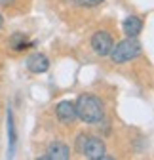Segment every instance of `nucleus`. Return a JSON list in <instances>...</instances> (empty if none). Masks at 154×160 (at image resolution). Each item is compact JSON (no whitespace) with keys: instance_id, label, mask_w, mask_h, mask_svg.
Instances as JSON below:
<instances>
[{"instance_id":"f257e3e1","label":"nucleus","mask_w":154,"mask_h":160,"mask_svg":"<svg viewBox=\"0 0 154 160\" xmlns=\"http://www.w3.org/2000/svg\"><path fill=\"white\" fill-rule=\"evenodd\" d=\"M76 109V116L80 120H84L86 124H99L101 120L105 118V107L103 101L99 97H95L91 93H84L76 99L74 103Z\"/></svg>"},{"instance_id":"f03ea898","label":"nucleus","mask_w":154,"mask_h":160,"mask_svg":"<svg viewBox=\"0 0 154 160\" xmlns=\"http://www.w3.org/2000/svg\"><path fill=\"white\" fill-rule=\"evenodd\" d=\"M110 59L112 63H126V61H131L141 55V44L135 40V36H128L126 40L118 42L116 46H112L110 50Z\"/></svg>"},{"instance_id":"7ed1b4c3","label":"nucleus","mask_w":154,"mask_h":160,"mask_svg":"<svg viewBox=\"0 0 154 160\" xmlns=\"http://www.w3.org/2000/svg\"><path fill=\"white\" fill-rule=\"evenodd\" d=\"M78 149L80 152L89 160H99V158H110L105 154V143L101 137H78Z\"/></svg>"},{"instance_id":"20e7f679","label":"nucleus","mask_w":154,"mask_h":160,"mask_svg":"<svg viewBox=\"0 0 154 160\" xmlns=\"http://www.w3.org/2000/svg\"><path fill=\"white\" fill-rule=\"evenodd\" d=\"M112 46H114V40H112V36L107 31H97L91 36V48H93L95 53L101 55V57L108 55L110 50H112Z\"/></svg>"},{"instance_id":"39448f33","label":"nucleus","mask_w":154,"mask_h":160,"mask_svg":"<svg viewBox=\"0 0 154 160\" xmlns=\"http://www.w3.org/2000/svg\"><path fill=\"white\" fill-rule=\"evenodd\" d=\"M55 116L61 124H72L76 118V109H74V103L72 101H59L55 105Z\"/></svg>"},{"instance_id":"423d86ee","label":"nucleus","mask_w":154,"mask_h":160,"mask_svg":"<svg viewBox=\"0 0 154 160\" xmlns=\"http://www.w3.org/2000/svg\"><path fill=\"white\" fill-rule=\"evenodd\" d=\"M27 69H29L31 72H34V74L46 72V71L50 69V59H48L44 53L36 52V53H32V55L27 57Z\"/></svg>"},{"instance_id":"0eeeda50","label":"nucleus","mask_w":154,"mask_h":160,"mask_svg":"<svg viewBox=\"0 0 154 160\" xmlns=\"http://www.w3.org/2000/svg\"><path fill=\"white\" fill-rule=\"evenodd\" d=\"M69 156H70V149H69L65 143L53 141V143H50L48 152H46V156H42V158H48V160H67Z\"/></svg>"},{"instance_id":"6e6552de","label":"nucleus","mask_w":154,"mask_h":160,"mask_svg":"<svg viewBox=\"0 0 154 160\" xmlns=\"http://www.w3.org/2000/svg\"><path fill=\"white\" fill-rule=\"evenodd\" d=\"M122 29H124L126 36H137V34L143 31V21H141L137 15H129V17L124 19Z\"/></svg>"},{"instance_id":"1a4fd4ad","label":"nucleus","mask_w":154,"mask_h":160,"mask_svg":"<svg viewBox=\"0 0 154 160\" xmlns=\"http://www.w3.org/2000/svg\"><path fill=\"white\" fill-rule=\"evenodd\" d=\"M10 46H12V50H15V52H23V50H27V48H32L34 42H31L25 32H15V34L10 38Z\"/></svg>"},{"instance_id":"9d476101","label":"nucleus","mask_w":154,"mask_h":160,"mask_svg":"<svg viewBox=\"0 0 154 160\" xmlns=\"http://www.w3.org/2000/svg\"><path fill=\"white\" fill-rule=\"evenodd\" d=\"M8 137H10V156H13L17 135H15V124H13V112H12V109H8Z\"/></svg>"},{"instance_id":"9b49d317","label":"nucleus","mask_w":154,"mask_h":160,"mask_svg":"<svg viewBox=\"0 0 154 160\" xmlns=\"http://www.w3.org/2000/svg\"><path fill=\"white\" fill-rule=\"evenodd\" d=\"M70 2L74 6H82V8H95V6L103 4L105 0H70Z\"/></svg>"},{"instance_id":"f8f14e48","label":"nucleus","mask_w":154,"mask_h":160,"mask_svg":"<svg viewBox=\"0 0 154 160\" xmlns=\"http://www.w3.org/2000/svg\"><path fill=\"white\" fill-rule=\"evenodd\" d=\"M15 2V0H0V4H2V6H12Z\"/></svg>"},{"instance_id":"ddd939ff","label":"nucleus","mask_w":154,"mask_h":160,"mask_svg":"<svg viewBox=\"0 0 154 160\" xmlns=\"http://www.w3.org/2000/svg\"><path fill=\"white\" fill-rule=\"evenodd\" d=\"M2 25H4V17L0 15V29H2Z\"/></svg>"}]
</instances>
